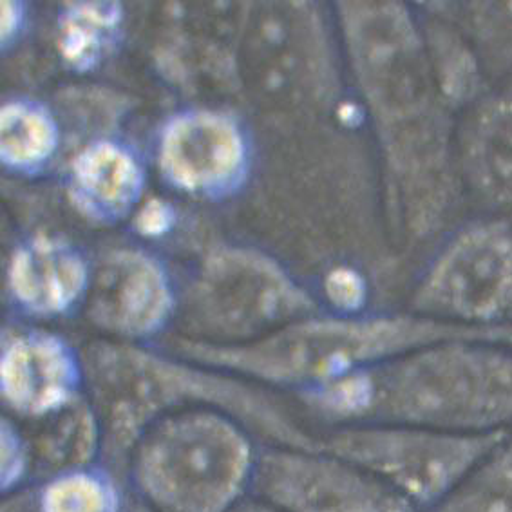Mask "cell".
<instances>
[{
  "label": "cell",
  "mask_w": 512,
  "mask_h": 512,
  "mask_svg": "<svg viewBox=\"0 0 512 512\" xmlns=\"http://www.w3.org/2000/svg\"><path fill=\"white\" fill-rule=\"evenodd\" d=\"M332 427L391 424L453 435L512 427V348L440 342L301 393Z\"/></svg>",
  "instance_id": "1"
},
{
  "label": "cell",
  "mask_w": 512,
  "mask_h": 512,
  "mask_svg": "<svg viewBox=\"0 0 512 512\" xmlns=\"http://www.w3.org/2000/svg\"><path fill=\"white\" fill-rule=\"evenodd\" d=\"M84 362L87 399L104 431V464L124 480L129 456L145 431L189 409H216L238 418L265 446L313 447L315 433L265 391L228 371L116 341L93 344Z\"/></svg>",
  "instance_id": "2"
},
{
  "label": "cell",
  "mask_w": 512,
  "mask_h": 512,
  "mask_svg": "<svg viewBox=\"0 0 512 512\" xmlns=\"http://www.w3.org/2000/svg\"><path fill=\"white\" fill-rule=\"evenodd\" d=\"M507 328H471L426 315L304 317L243 346H209L178 339L180 357L270 386L319 388L357 371L449 341L505 344Z\"/></svg>",
  "instance_id": "3"
},
{
  "label": "cell",
  "mask_w": 512,
  "mask_h": 512,
  "mask_svg": "<svg viewBox=\"0 0 512 512\" xmlns=\"http://www.w3.org/2000/svg\"><path fill=\"white\" fill-rule=\"evenodd\" d=\"M261 447L227 413L181 411L145 431L129 456L125 482L152 512H232L252 496Z\"/></svg>",
  "instance_id": "4"
},
{
  "label": "cell",
  "mask_w": 512,
  "mask_h": 512,
  "mask_svg": "<svg viewBox=\"0 0 512 512\" xmlns=\"http://www.w3.org/2000/svg\"><path fill=\"white\" fill-rule=\"evenodd\" d=\"M507 431L453 435L420 427L364 424L315 433L313 449L359 465L402 494L418 512H426L442 502Z\"/></svg>",
  "instance_id": "5"
},
{
  "label": "cell",
  "mask_w": 512,
  "mask_h": 512,
  "mask_svg": "<svg viewBox=\"0 0 512 512\" xmlns=\"http://www.w3.org/2000/svg\"><path fill=\"white\" fill-rule=\"evenodd\" d=\"M187 341L243 346L310 317L312 297L259 256H214L187 297Z\"/></svg>",
  "instance_id": "6"
},
{
  "label": "cell",
  "mask_w": 512,
  "mask_h": 512,
  "mask_svg": "<svg viewBox=\"0 0 512 512\" xmlns=\"http://www.w3.org/2000/svg\"><path fill=\"white\" fill-rule=\"evenodd\" d=\"M420 315L471 328L512 324V230L478 225L447 245L413 299Z\"/></svg>",
  "instance_id": "7"
},
{
  "label": "cell",
  "mask_w": 512,
  "mask_h": 512,
  "mask_svg": "<svg viewBox=\"0 0 512 512\" xmlns=\"http://www.w3.org/2000/svg\"><path fill=\"white\" fill-rule=\"evenodd\" d=\"M252 494L279 512H418L377 476L323 449L263 444Z\"/></svg>",
  "instance_id": "8"
},
{
  "label": "cell",
  "mask_w": 512,
  "mask_h": 512,
  "mask_svg": "<svg viewBox=\"0 0 512 512\" xmlns=\"http://www.w3.org/2000/svg\"><path fill=\"white\" fill-rule=\"evenodd\" d=\"M0 393L8 417L37 424L86 397V362L57 333L37 328L6 330Z\"/></svg>",
  "instance_id": "9"
},
{
  "label": "cell",
  "mask_w": 512,
  "mask_h": 512,
  "mask_svg": "<svg viewBox=\"0 0 512 512\" xmlns=\"http://www.w3.org/2000/svg\"><path fill=\"white\" fill-rule=\"evenodd\" d=\"M178 312L171 277L156 259L140 252L105 257L86 299V315L116 342L142 344L167 330Z\"/></svg>",
  "instance_id": "10"
},
{
  "label": "cell",
  "mask_w": 512,
  "mask_h": 512,
  "mask_svg": "<svg viewBox=\"0 0 512 512\" xmlns=\"http://www.w3.org/2000/svg\"><path fill=\"white\" fill-rule=\"evenodd\" d=\"M160 165L178 189L219 196L245 176V136L221 114H180L163 131Z\"/></svg>",
  "instance_id": "11"
},
{
  "label": "cell",
  "mask_w": 512,
  "mask_h": 512,
  "mask_svg": "<svg viewBox=\"0 0 512 512\" xmlns=\"http://www.w3.org/2000/svg\"><path fill=\"white\" fill-rule=\"evenodd\" d=\"M91 277L75 248L58 239H33L11 261V301L33 319L66 317L86 304Z\"/></svg>",
  "instance_id": "12"
},
{
  "label": "cell",
  "mask_w": 512,
  "mask_h": 512,
  "mask_svg": "<svg viewBox=\"0 0 512 512\" xmlns=\"http://www.w3.org/2000/svg\"><path fill=\"white\" fill-rule=\"evenodd\" d=\"M143 172L133 154L116 143H95L76 158L71 194L89 218L114 221L140 198Z\"/></svg>",
  "instance_id": "13"
},
{
  "label": "cell",
  "mask_w": 512,
  "mask_h": 512,
  "mask_svg": "<svg viewBox=\"0 0 512 512\" xmlns=\"http://www.w3.org/2000/svg\"><path fill=\"white\" fill-rule=\"evenodd\" d=\"M29 426H33L26 435L33 453L35 482L104 462V431L87 395L71 408Z\"/></svg>",
  "instance_id": "14"
},
{
  "label": "cell",
  "mask_w": 512,
  "mask_h": 512,
  "mask_svg": "<svg viewBox=\"0 0 512 512\" xmlns=\"http://www.w3.org/2000/svg\"><path fill=\"white\" fill-rule=\"evenodd\" d=\"M31 487L35 512H129L131 491L104 462L38 480Z\"/></svg>",
  "instance_id": "15"
},
{
  "label": "cell",
  "mask_w": 512,
  "mask_h": 512,
  "mask_svg": "<svg viewBox=\"0 0 512 512\" xmlns=\"http://www.w3.org/2000/svg\"><path fill=\"white\" fill-rule=\"evenodd\" d=\"M467 167L487 200L512 212V100L478 114L467 142Z\"/></svg>",
  "instance_id": "16"
},
{
  "label": "cell",
  "mask_w": 512,
  "mask_h": 512,
  "mask_svg": "<svg viewBox=\"0 0 512 512\" xmlns=\"http://www.w3.org/2000/svg\"><path fill=\"white\" fill-rule=\"evenodd\" d=\"M426 512H512V427L442 502Z\"/></svg>",
  "instance_id": "17"
},
{
  "label": "cell",
  "mask_w": 512,
  "mask_h": 512,
  "mask_svg": "<svg viewBox=\"0 0 512 512\" xmlns=\"http://www.w3.org/2000/svg\"><path fill=\"white\" fill-rule=\"evenodd\" d=\"M2 162L15 171H35L53 156L55 120L38 104L11 102L2 109Z\"/></svg>",
  "instance_id": "18"
},
{
  "label": "cell",
  "mask_w": 512,
  "mask_h": 512,
  "mask_svg": "<svg viewBox=\"0 0 512 512\" xmlns=\"http://www.w3.org/2000/svg\"><path fill=\"white\" fill-rule=\"evenodd\" d=\"M122 10L113 2H93L69 6L60 20V49L76 69L95 67L120 28Z\"/></svg>",
  "instance_id": "19"
},
{
  "label": "cell",
  "mask_w": 512,
  "mask_h": 512,
  "mask_svg": "<svg viewBox=\"0 0 512 512\" xmlns=\"http://www.w3.org/2000/svg\"><path fill=\"white\" fill-rule=\"evenodd\" d=\"M35 482V464L26 429L15 418L4 417L0 433L2 494L19 493Z\"/></svg>",
  "instance_id": "20"
},
{
  "label": "cell",
  "mask_w": 512,
  "mask_h": 512,
  "mask_svg": "<svg viewBox=\"0 0 512 512\" xmlns=\"http://www.w3.org/2000/svg\"><path fill=\"white\" fill-rule=\"evenodd\" d=\"M324 294L328 303L332 304L335 315H361L368 299L361 275L348 268H339L328 275Z\"/></svg>",
  "instance_id": "21"
},
{
  "label": "cell",
  "mask_w": 512,
  "mask_h": 512,
  "mask_svg": "<svg viewBox=\"0 0 512 512\" xmlns=\"http://www.w3.org/2000/svg\"><path fill=\"white\" fill-rule=\"evenodd\" d=\"M174 221V212L167 203L160 200H151L136 218L138 230L145 236H160L171 228Z\"/></svg>",
  "instance_id": "22"
},
{
  "label": "cell",
  "mask_w": 512,
  "mask_h": 512,
  "mask_svg": "<svg viewBox=\"0 0 512 512\" xmlns=\"http://www.w3.org/2000/svg\"><path fill=\"white\" fill-rule=\"evenodd\" d=\"M20 20H22V6L15 2H4L2 4V40L4 42H8L17 33Z\"/></svg>",
  "instance_id": "23"
},
{
  "label": "cell",
  "mask_w": 512,
  "mask_h": 512,
  "mask_svg": "<svg viewBox=\"0 0 512 512\" xmlns=\"http://www.w3.org/2000/svg\"><path fill=\"white\" fill-rule=\"evenodd\" d=\"M232 512H279L275 507H272L270 503L263 502L261 498L257 496H248L245 502L239 503L238 507Z\"/></svg>",
  "instance_id": "24"
},
{
  "label": "cell",
  "mask_w": 512,
  "mask_h": 512,
  "mask_svg": "<svg viewBox=\"0 0 512 512\" xmlns=\"http://www.w3.org/2000/svg\"><path fill=\"white\" fill-rule=\"evenodd\" d=\"M129 512H152L145 507V505H142L140 502H136L134 500L133 496H131V503H129Z\"/></svg>",
  "instance_id": "25"
}]
</instances>
